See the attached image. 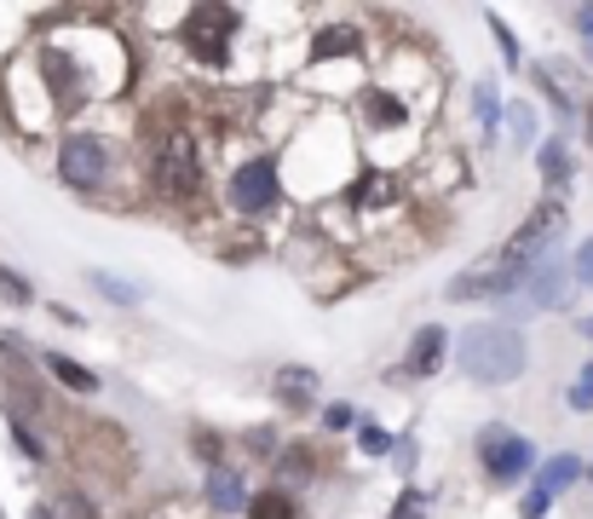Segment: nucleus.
Returning <instances> with one entry per match:
<instances>
[{"mask_svg": "<svg viewBox=\"0 0 593 519\" xmlns=\"http://www.w3.org/2000/svg\"><path fill=\"white\" fill-rule=\"evenodd\" d=\"M358 405H346V398H335V405H323V427H329V433H352L358 427Z\"/></svg>", "mask_w": 593, "mask_h": 519, "instance_id": "nucleus-29", "label": "nucleus"}, {"mask_svg": "<svg viewBox=\"0 0 593 519\" xmlns=\"http://www.w3.org/2000/svg\"><path fill=\"white\" fill-rule=\"evenodd\" d=\"M582 128H588V145H593V98H582Z\"/></svg>", "mask_w": 593, "mask_h": 519, "instance_id": "nucleus-38", "label": "nucleus"}, {"mask_svg": "<svg viewBox=\"0 0 593 519\" xmlns=\"http://www.w3.org/2000/svg\"><path fill=\"white\" fill-rule=\"evenodd\" d=\"M202 503H208L214 514H242L249 508V479H242V468L237 462L208 468V479H202Z\"/></svg>", "mask_w": 593, "mask_h": 519, "instance_id": "nucleus-13", "label": "nucleus"}, {"mask_svg": "<svg viewBox=\"0 0 593 519\" xmlns=\"http://www.w3.org/2000/svg\"><path fill=\"white\" fill-rule=\"evenodd\" d=\"M40 364H47L52 382H64V387L81 393V398H93V393H98V375L81 364V358H70V352H40Z\"/></svg>", "mask_w": 593, "mask_h": 519, "instance_id": "nucleus-17", "label": "nucleus"}, {"mask_svg": "<svg viewBox=\"0 0 593 519\" xmlns=\"http://www.w3.org/2000/svg\"><path fill=\"white\" fill-rule=\"evenodd\" d=\"M242 519H300V496L282 491V485L249 491V508H242Z\"/></svg>", "mask_w": 593, "mask_h": 519, "instance_id": "nucleus-18", "label": "nucleus"}, {"mask_svg": "<svg viewBox=\"0 0 593 519\" xmlns=\"http://www.w3.org/2000/svg\"><path fill=\"white\" fill-rule=\"evenodd\" d=\"M392 462H398V473H403V479L415 473V462H421V438H415V433H403L398 445H392Z\"/></svg>", "mask_w": 593, "mask_h": 519, "instance_id": "nucleus-33", "label": "nucleus"}, {"mask_svg": "<svg viewBox=\"0 0 593 519\" xmlns=\"http://www.w3.org/2000/svg\"><path fill=\"white\" fill-rule=\"evenodd\" d=\"M271 468H277V485L282 491H300V485H312V479L323 473V450L305 445V438H294V445H282L271 456Z\"/></svg>", "mask_w": 593, "mask_h": 519, "instance_id": "nucleus-15", "label": "nucleus"}, {"mask_svg": "<svg viewBox=\"0 0 593 519\" xmlns=\"http://www.w3.org/2000/svg\"><path fill=\"white\" fill-rule=\"evenodd\" d=\"M501 122H507V145H513V150H536L542 145V138H536V105H524V98H519V105L501 110Z\"/></svg>", "mask_w": 593, "mask_h": 519, "instance_id": "nucleus-21", "label": "nucleus"}, {"mask_svg": "<svg viewBox=\"0 0 593 519\" xmlns=\"http://www.w3.org/2000/svg\"><path fill=\"white\" fill-rule=\"evenodd\" d=\"M87 283H93L98 294H105L110 306H121V312L145 301V289H138V283H121V277H110V271H87Z\"/></svg>", "mask_w": 593, "mask_h": 519, "instance_id": "nucleus-22", "label": "nucleus"}, {"mask_svg": "<svg viewBox=\"0 0 593 519\" xmlns=\"http://www.w3.org/2000/svg\"><path fill=\"white\" fill-rule=\"evenodd\" d=\"M242 24H249V12H242V7H219V0H202V7H185V12H179L173 41H179V52H185L196 70L231 75L237 47H242Z\"/></svg>", "mask_w": 593, "mask_h": 519, "instance_id": "nucleus-2", "label": "nucleus"}, {"mask_svg": "<svg viewBox=\"0 0 593 519\" xmlns=\"http://www.w3.org/2000/svg\"><path fill=\"white\" fill-rule=\"evenodd\" d=\"M570 301H577V277H570V260H554V254H547L542 266L524 277V289H519L507 306H519V312H570Z\"/></svg>", "mask_w": 593, "mask_h": 519, "instance_id": "nucleus-8", "label": "nucleus"}, {"mask_svg": "<svg viewBox=\"0 0 593 519\" xmlns=\"http://www.w3.org/2000/svg\"><path fill=\"white\" fill-rule=\"evenodd\" d=\"M565 405L577 410V415H588V410H593V358H588V364L577 370V382H570V393H565Z\"/></svg>", "mask_w": 593, "mask_h": 519, "instance_id": "nucleus-27", "label": "nucleus"}, {"mask_svg": "<svg viewBox=\"0 0 593 519\" xmlns=\"http://www.w3.org/2000/svg\"><path fill=\"white\" fill-rule=\"evenodd\" d=\"M501 93H496V82H473V116H479V138L484 145H496V128H501Z\"/></svg>", "mask_w": 593, "mask_h": 519, "instance_id": "nucleus-19", "label": "nucleus"}, {"mask_svg": "<svg viewBox=\"0 0 593 519\" xmlns=\"http://www.w3.org/2000/svg\"><path fill=\"white\" fill-rule=\"evenodd\" d=\"M145 173H150V191L168 196V203H191V196H202V179H208V168H202V138L191 122H161L150 128L145 138Z\"/></svg>", "mask_w": 593, "mask_h": 519, "instance_id": "nucleus-3", "label": "nucleus"}, {"mask_svg": "<svg viewBox=\"0 0 593 519\" xmlns=\"http://www.w3.org/2000/svg\"><path fill=\"white\" fill-rule=\"evenodd\" d=\"M426 503H433V496H426L421 485H403V491H398V503H392V514H386V519H426Z\"/></svg>", "mask_w": 593, "mask_h": 519, "instance_id": "nucleus-26", "label": "nucleus"}, {"mask_svg": "<svg viewBox=\"0 0 593 519\" xmlns=\"http://www.w3.org/2000/svg\"><path fill=\"white\" fill-rule=\"evenodd\" d=\"M0 294H7V301H12V306H29V301H35V289H29V283H24V277H17V271H12V266H0Z\"/></svg>", "mask_w": 593, "mask_h": 519, "instance_id": "nucleus-32", "label": "nucleus"}, {"mask_svg": "<svg viewBox=\"0 0 593 519\" xmlns=\"http://www.w3.org/2000/svg\"><path fill=\"white\" fill-rule=\"evenodd\" d=\"M570 277H577L582 289H593V237L577 243V254H570Z\"/></svg>", "mask_w": 593, "mask_h": 519, "instance_id": "nucleus-34", "label": "nucleus"}, {"mask_svg": "<svg viewBox=\"0 0 593 519\" xmlns=\"http://www.w3.org/2000/svg\"><path fill=\"white\" fill-rule=\"evenodd\" d=\"M536 485H542L547 496H565V491L588 485V456H577V450H554V456H542Z\"/></svg>", "mask_w": 593, "mask_h": 519, "instance_id": "nucleus-16", "label": "nucleus"}, {"mask_svg": "<svg viewBox=\"0 0 593 519\" xmlns=\"http://www.w3.org/2000/svg\"><path fill=\"white\" fill-rule=\"evenodd\" d=\"M588 485H593V468H588Z\"/></svg>", "mask_w": 593, "mask_h": 519, "instance_id": "nucleus-41", "label": "nucleus"}, {"mask_svg": "<svg viewBox=\"0 0 593 519\" xmlns=\"http://www.w3.org/2000/svg\"><path fill=\"white\" fill-rule=\"evenodd\" d=\"M58 519H98V508H93V496H81V491H64L58 496V508H52Z\"/></svg>", "mask_w": 593, "mask_h": 519, "instance_id": "nucleus-30", "label": "nucleus"}, {"mask_svg": "<svg viewBox=\"0 0 593 519\" xmlns=\"http://www.w3.org/2000/svg\"><path fill=\"white\" fill-rule=\"evenodd\" d=\"M565 219H570V214H565V203H559V196H542V203L524 214V226H519L513 237H507L501 249H496V266H507V271L530 277V271H536L547 254H554V243H559V237H565Z\"/></svg>", "mask_w": 593, "mask_h": 519, "instance_id": "nucleus-6", "label": "nucleus"}, {"mask_svg": "<svg viewBox=\"0 0 593 519\" xmlns=\"http://www.w3.org/2000/svg\"><path fill=\"white\" fill-rule=\"evenodd\" d=\"M282 168L271 150H254L249 162H237L231 173H225V208H231L237 219H271L282 208Z\"/></svg>", "mask_w": 593, "mask_h": 519, "instance_id": "nucleus-5", "label": "nucleus"}, {"mask_svg": "<svg viewBox=\"0 0 593 519\" xmlns=\"http://www.w3.org/2000/svg\"><path fill=\"white\" fill-rule=\"evenodd\" d=\"M352 122H358V133H370V138H380V133H409V122H415V110L403 105V98L386 87V82H363L358 93H352Z\"/></svg>", "mask_w": 593, "mask_h": 519, "instance_id": "nucleus-9", "label": "nucleus"}, {"mask_svg": "<svg viewBox=\"0 0 593 519\" xmlns=\"http://www.w3.org/2000/svg\"><path fill=\"white\" fill-rule=\"evenodd\" d=\"M444 364H449V329L444 324H421L415 335H409L403 370H392L386 382H433Z\"/></svg>", "mask_w": 593, "mask_h": 519, "instance_id": "nucleus-10", "label": "nucleus"}, {"mask_svg": "<svg viewBox=\"0 0 593 519\" xmlns=\"http://www.w3.org/2000/svg\"><path fill=\"white\" fill-rule=\"evenodd\" d=\"M524 70H530V82H536V93L547 98V110H554L559 122H577V116H582V98H570V93L554 82V75L542 70V64H524Z\"/></svg>", "mask_w": 593, "mask_h": 519, "instance_id": "nucleus-20", "label": "nucleus"}, {"mask_svg": "<svg viewBox=\"0 0 593 519\" xmlns=\"http://www.w3.org/2000/svg\"><path fill=\"white\" fill-rule=\"evenodd\" d=\"M58 179L81 196H98L116 179V145L110 133H98L87 122H75L64 138H58Z\"/></svg>", "mask_w": 593, "mask_h": 519, "instance_id": "nucleus-4", "label": "nucleus"}, {"mask_svg": "<svg viewBox=\"0 0 593 519\" xmlns=\"http://www.w3.org/2000/svg\"><path fill=\"white\" fill-rule=\"evenodd\" d=\"M317 387H323V375L312 364H277L271 370V398L289 415H312L317 410Z\"/></svg>", "mask_w": 593, "mask_h": 519, "instance_id": "nucleus-12", "label": "nucleus"}, {"mask_svg": "<svg viewBox=\"0 0 593 519\" xmlns=\"http://www.w3.org/2000/svg\"><path fill=\"white\" fill-rule=\"evenodd\" d=\"M554 503H559V496H547L542 485H530L524 503H519V519H547V514H554Z\"/></svg>", "mask_w": 593, "mask_h": 519, "instance_id": "nucleus-31", "label": "nucleus"}, {"mask_svg": "<svg viewBox=\"0 0 593 519\" xmlns=\"http://www.w3.org/2000/svg\"><path fill=\"white\" fill-rule=\"evenodd\" d=\"M484 24H489V35H496V47H501V58H507V70H524V52H519V35L507 29V17L501 12H484Z\"/></svg>", "mask_w": 593, "mask_h": 519, "instance_id": "nucleus-24", "label": "nucleus"}, {"mask_svg": "<svg viewBox=\"0 0 593 519\" xmlns=\"http://www.w3.org/2000/svg\"><path fill=\"white\" fill-rule=\"evenodd\" d=\"M473 450H479V468H484L489 485H519V479L536 473V445L507 422H484Z\"/></svg>", "mask_w": 593, "mask_h": 519, "instance_id": "nucleus-7", "label": "nucleus"}, {"mask_svg": "<svg viewBox=\"0 0 593 519\" xmlns=\"http://www.w3.org/2000/svg\"><path fill=\"white\" fill-rule=\"evenodd\" d=\"M536 173H542V185L547 191H565L570 179H577V150H570V133H547L542 145H536Z\"/></svg>", "mask_w": 593, "mask_h": 519, "instance_id": "nucleus-14", "label": "nucleus"}, {"mask_svg": "<svg viewBox=\"0 0 593 519\" xmlns=\"http://www.w3.org/2000/svg\"><path fill=\"white\" fill-rule=\"evenodd\" d=\"M191 450H196L202 468H225V438L214 427H191Z\"/></svg>", "mask_w": 593, "mask_h": 519, "instance_id": "nucleus-25", "label": "nucleus"}, {"mask_svg": "<svg viewBox=\"0 0 593 519\" xmlns=\"http://www.w3.org/2000/svg\"><path fill=\"white\" fill-rule=\"evenodd\" d=\"M570 17H577V35H582V47H588V58H593V7H577Z\"/></svg>", "mask_w": 593, "mask_h": 519, "instance_id": "nucleus-36", "label": "nucleus"}, {"mask_svg": "<svg viewBox=\"0 0 593 519\" xmlns=\"http://www.w3.org/2000/svg\"><path fill=\"white\" fill-rule=\"evenodd\" d=\"M456 370L467 375L473 387H513L519 375L530 370V341L519 324H496V317H484V324H467L456 335Z\"/></svg>", "mask_w": 593, "mask_h": 519, "instance_id": "nucleus-1", "label": "nucleus"}, {"mask_svg": "<svg viewBox=\"0 0 593 519\" xmlns=\"http://www.w3.org/2000/svg\"><path fill=\"white\" fill-rule=\"evenodd\" d=\"M7 427H12V445H17V450H24V456H29V462H47V445H40V438H35V427L24 422V415H12V422H7Z\"/></svg>", "mask_w": 593, "mask_h": 519, "instance_id": "nucleus-28", "label": "nucleus"}, {"mask_svg": "<svg viewBox=\"0 0 593 519\" xmlns=\"http://www.w3.org/2000/svg\"><path fill=\"white\" fill-rule=\"evenodd\" d=\"M577 335H582V341H593V312H588V317H577Z\"/></svg>", "mask_w": 593, "mask_h": 519, "instance_id": "nucleus-39", "label": "nucleus"}, {"mask_svg": "<svg viewBox=\"0 0 593 519\" xmlns=\"http://www.w3.org/2000/svg\"><path fill=\"white\" fill-rule=\"evenodd\" d=\"M358 64L363 58V29L358 24H323L312 29V41H305V70H323V64Z\"/></svg>", "mask_w": 593, "mask_h": 519, "instance_id": "nucleus-11", "label": "nucleus"}, {"mask_svg": "<svg viewBox=\"0 0 593 519\" xmlns=\"http://www.w3.org/2000/svg\"><path fill=\"white\" fill-rule=\"evenodd\" d=\"M242 445L259 450V456H271V450H277V433H271V427H249V433H242Z\"/></svg>", "mask_w": 593, "mask_h": 519, "instance_id": "nucleus-35", "label": "nucleus"}, {"mask_svg": "<svg viewBox=\"0 0 593 519\" xmlns=\"http://www.w3.org/2000/svg\"><path fill=\"white\" fill-rule=\"evenodd\" d=\"M29 519H58V514H52V503H35V514H29Z\"/></svg>", "mask_w": 593, "mask_h": 519, "instance_id": "nucleus-40", "label": "nucleus"}, {"mask_svg": "<svg viewBox=\"0 0 593 519\" xmlns=\"http://www.w3.org/2000/svg\"><path fill=\"white\" fill-rule=\"evenodd\" d=\"M52 317H58L64 329H81V324H87V317H81V312H70V306H52Z\"/></svg>", "mask_w": 593, "mask_h": 519, "instance_id": "nucleus-37", "label": "nucleus"}, {"mask_svg": "<svg viewBox=\"0 0 593 519\" xmlns=\"http://www.w3.org/2000/svg\"><path fill=\"white\" fill-rule=\"evenodd\" d=\"M358 456H392V445H398V438L392 433H386L380 422H375V415H358Z\"/></svg>", "mask_w": 593, "mask_h": 519, "instance_id": "nucleus-23", "label": "nucleus"}]
</instances>
